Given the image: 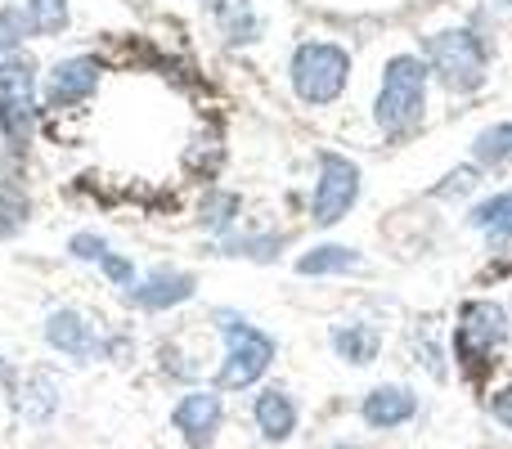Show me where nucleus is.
<instances>
[{"label":"nucleus","instance_id":"1","mask_svg":"<svg viewBox=\"0 0 512 449\" xmlns=\"http://www.w3.org/2000/svg\"><path fill=\"white\" fill-rule=\"evenodd\" d=\"M41 68L32 50H18L0 63V149L9 153H32L36 135L45 126L41 108Z\"/></svg>","mask_w":512,"mask_h":449},{"label":"nucleus","instance_id":"2","mask_svg":"<svg viewBox=\"0 0 512 449\" xmlns=\"http://www.w3.org/2000/svg\"><path fill=\"white\" fill-rule=\"evenodd\" d=\"M212 328L221 333V342H225L212 387L221 391V396H225V391L256 387V382L270 373L274 355H279V342H274L261 324H252L243 310H230V306H216L212 310Z\"/></svg>","mask_w":512,"mask_h":449},{"label":"nucleus","instance_id":"3","mask_svg":"<svg viewBox=\"0 0 512 449\" xmlns=\"http://www.w3.org/2000/svg\"><path fill=\"white\" fill-rule=\"evenodd\" d=\"M427 81H432V68H427V59H418V54H396V59H387L382 81H378V99H373V122H378L391 140L409 135L427 117Z\"/></svg>","mask_w":512,"mask_h":449},{"label":"nucleus","instance_id":"4","mask_svg":"<svg viewBox=\"0 0 512 449\" xmlns=\"http://www.w3.org/2000/svg\"><path fill=\"white\" fill-rule=\"evenodd\" d=\"M292 95L306 108H328L351 86V50L337 41H301L288 59Z\"/></svg>","mask_w":512,"mask_h":449},{"label":"nucleus","instance_id":"5","mask_svg":"<svg viewBox=\"0 0 512 449\" xmlns=\"http://www.w3.org/2000/svg\"><path fill=\"white\" fill-rule=\"evenodd\" d=\"M427 68L454 95H472V90L486 86V68H490V50L472 27H445V32H432L423 41Z\"/></svg>","mask_w":512,"mask_h":449},{"label":"nucleus","instance_id":"6","mask_svg":"<svg viewBox=\"0 0 512 449\" xmlns=\"http://www.w3.org/2000/svg\"><path fill=\"white\" fill-rule=\"evenodd\" d=\"M108 81V63L95 50H77V54H59L54 63L41 68V108L45 117L59 113H77L90 99L99 95V86Z\"/></svg>","mask_w":512,"mask_h":449},{"label":"nucleus","instance_id":"7","mask_svg":"<svg viewBox=\"0 0 512 449\" xmlns=\"http://www.w3.org/2000/svg\"><path fill=\"white\" fill-rule=\"evenodd\" d=\"M360 203V167L346 153L324 149L315 158V189H310V225L333 229Z\"/></svg>","mask_w":512,"mask_h":449},{"label":"nucleus","instance_id":"8","mask_svg":"<svg viewBox=\"0 0 512 449\" xmlns=\"http://www.w3.org/2000/svg\"><path fill=\"white\" fill-rule=\"evenodd\" d=\"M508 333L512 324L499 301H468L459 310V324H454V355H459L463 369H486L504 351Z\"/></svg>","mask_w":512,"mask_h":449},{"label":"nucleus","instance_id":"9","mask_svg":"<svg viewBox=\"0 0 512 449\" xmlns=\"http://www.w3.org/2000/svg\"><path fill=\"white\" fill-rule=\"evenodd\" d=\"M194 297H198V274L171 261L140 270V279L122 292V301L131 310H140V315H167V310L189 306Z\"/></svg>","mask_w":512,"mask_h":449},{"label":"nucleus","instance_id":"10","mask_svg":"<svg viewBox=\"0 0 512 449\" xmlns=\"http://www.w3.org/2000/svg\"><path fill=\"white\" fill-rule=\"evenodd\" d=\"M41 337L54 355L72 364H99L104 360V328L95 324V315L81 306H54L41 324Z\"/></svg>","mask_w":512,"mask_h":449},{"label":"nucleus","instance_id":"11","mask_svg":"<svg viewBox=\"0 0 512 449\" xmlns=\"http://www.w3.org/2000/svg\"><path fill=\"white\" fill-rule=\"evenodd\" d=\"M171 427L189 449H212V441L225 427V400L216 387H189L171 409Z\"/></svg>","mask_w":512,"mask_h":449},{"label":"nucleus","instance_id":"12","mask_svg":"<svg viewBox=\"0 0 512 449\" xmlns=\"http://www.w3.org/2000/svg\"><path fill=\"white\" fill-rule=\"evenodd\" d=\"M9 405L18 409V418L32 427H45L54 414H59V378L45 369H32L23 378L9 382Z\"/></svg>","mask_w":512,"mask_h":449},{"label":"nucleus","instance_id":"13","mask_svg":"<svg viewBox=\"0 0 512 449\" xmlns=\"http://www.w3.org/2000/svg\"><path fill=\"white\" fill-rule=\"evenodd\" d=\"M252 423H256V432H261L265 445H283V441H292V432H297L301 409L283 387H261L252 396Z\"/></svg>","mask_w":512,"mask_h":449},{"label":"nucleus","instance_id":"14","mask_svg":"<svg viewBox=\"0 0 512 449\" xmlns=\"http://www.w3.org/2000/svg\"><path fill=\"white\" fill-rule=\"evenodd\" d=\"M207 9H212V23L230 50H248L265 36V18L256 9V0H212Z\"/></svg>","mask_w":512,"mask_h":449},{"label":"nucleus","instance_id":"15","mask_svg":"<svg viewBox=\"0 0 512 449\" xmlns=\"http://www.w3.org/2000/svg\"><path fill=\"white\" fill-rule=\"evenodd\" d=\"M418 414V396L409 387H373L360 405V418L373 432H396V427L414 423Z\"/></svg>","mask_w":512,"mask_h":449},{"label":"nucleus","instance_id":"16","mask_svg":"<svg viewBox=\"0 0 512 449\" xmlns=\"http://www.w3.org/2000/svg\"><path fill=\"white\" fill-rule=\"evenodd\" d=\"M283 247H288V234H279V229H230L225 238H216V256H234V261H256V265L279 261Z\"/></svg>","mask_w":512,"mask_h":449},{"label":"nucleus","instance_id":"17","mask_svg":"<svg viewBox=\"0 0 512 449\" xmlns=\"http://www.w3.org/2000/svg\"><path fill=\"white\" fill-rule=\"evenodd\" d=\"M328 342H333L337 360L355 364V369L373 364V360H378V351H382V333H378L373 324H364V319H346V324H333Z\"/></svg>","mask_w":512,"mask_h":449},{"label":"nucleus","instance_id":"18","mask_svg":"<svg viewBox=\"0 0 512 449\" xmlns=\"http://www.w3.org/2000/svg\"><path fill=\"white\" fill-rule=\"evenodd\" d=\"M364 256L346 243H315L297 256V274L301 279H333V274H351L360 270Z\"/></svg>","mask_w":512,"mask_h":449},{"label":"nucleus","instance_id":"19","mask_svg":"<svg viewBox=\"0 0 512 449\" xmlns=\"http://www.w3.org/2000/svg\"><path fill=\"white\" fill-rule=\"evenodd\" d=\"M239 216H243V194H234V189H221L212 185L203 198H198V229L212 238H225L230 229H239Z\"/></svg>","mask_w":512,"mask_h":449},{"label":"nucleus","instance_id":"20","mask_svg":"<svg viewBox=\"0 0 512 449\" xmlns=\"http://www.w3.org/2000/svg\"><path fill=\"white\" fill-rule=\"evenodd\" d=\"M32 27V41H59L72 27V0H18Z\"/></svg>","mask_w":512,"mask_h":449},{"label":"nucleus","instance_id":"21","mask_svg":"<svg viewBox=\"0 0 512 449\" xmlns=\"http://www.w3.org/2000/svg\"><path fill=\"white\" fill-rule=\"evenodd\" d=\"M27 225H32V198L23 194V185H0V247L14 243Z\"/></svg>","mask_w":512,"mask_h":449},{"label":"nucleus","instance_id":"22","mask_svg":"<svg viewBox=\"0 0 512 449\" xmlns=\"http://www.w3.org/2000/svg\"><path fill=\"white\" fill-rule=\"evenodd\" d=\"M468 221L477 225V229H486L495 243H512V189H504V194H495V198H486V203H477Z\"/></svg>","mask_w":512,"mask_h":449},{"label":"nucleus","instance_id":"23","mask_svg":"<svg viewBox=\"0 0 512 449\" xmlns=\"http://www.w3.org/2000/svg\"><path fill=\"white\" fill-rule=\"evenodd\" d=\"M27 45H32V27H27V18H23V5L5 0V5H0V63H5L9 54L27 50Z\"/></svg>","mask_w":512,"mask_h":449},{"label":"nucleus","instance_id":"24","mask_svg":"<svg viewBox=\"0 0 512 449\" xmlns=\"http://www.w3.org/2000/svg\"><path fill=\"white\" fill-rule=\"evenodd\" d=\"M472 158H477L481 167H504L512 158V122L486 126V131L477 135V144H472Z\"/></svg>","mask_w":512,"mask_h":449},{"label":"nucleus","instance_id":"25","mask_svg":"<svg viewBox=\"0 0 512 449\" xmlns=\"http://www.w3.org/2000/svg\"><path fill=\"white\" fill-rule=\"evenodd\" d=\"M95 270L104 274V283L117 292V297H122V292L131 288L135 279H140V265H135V256H131V252H122V247H108L104 261H99Z\"/></svg>","mask_w":512,"mask_h":449},{"label":"nucleus","instance_id":"26","mask_svg":"<svg viewBox=\"0 0 512 449\" xmlns=\"http://www.w3.org/2000/svg\"><path fill=\"white\" fill-rule=\"evenodd\" d=\"M108 247H113V243H108L104 229H72L63 252H68V261H77V265H99Z\"/></svg>","mask_w":512,"mask_h":449},{"label":"nucleus","instance_id":"27","mask_svg":"<svg viewBox=\"0 0 512 449\" xmlns=\"http://www.w3.org/2000/svg\"><path fill=\"white\" fill-rule=\"evenodd\" d=\"M468 189H477V167H459V171H450V176H445V185L436 189V194H468Z\"/></svg>","mask_w":512,"mask_h":449},{"label":"nucleus","instance_id":"28","mask_svg":"<svg viewBox=\"0 0 512 449\" xmlns=\"http://www.w3.org/2000/svg\"><path fill=\"white\" fill-rule=\"evenodd\" d=\"M490 414H495L499 427H512V382L504 391H495V396H490Z\"/></svg>","mask_w":512,"mask_h":449},{"label":"nucleus","instance_id":"29","mask_svg":"<svg viewBox=\"0 0 512 449\" xmlns=\"http://www.w3.org/2000/svg\"><path fill=\"white\" fill-rule=\"evenodd\" d=\"M0 382H5V387H9V382H14V369H9V360H5V355H0Z\"/></svg>","mask_w":512,"mask_h":449},{"label":"nucleus","instance_id":"30","mask_svg":"<svg viewBox=\"0 0 512 449\" xmlns=\"http://www.w3.org/2000/svg\"><path fill=\"white\" fill-rule=\"evenodd\" d=\"M328 449H360V445H346V441H337V445H328Z\"/></svg>","mask_w":512,"mask_h":449},{"label":"nucleus","instance_id":"31","mask_svg":"<svg viewBox=\"0 0 512 449\" xmlns=\"http://www.w3.org/2000/svg\"><path fill=\"white\" fill-rule=\"evenodd\" d=\"M198 5H212V0H198Z\"/></svg>","mask_w":512,"mask_h":449},{"label":"nucleus","instance_id":"32","mask_svg":"<svg viewBox=\"0 0 512 449\" xmlns=\"http://www.w3.org/2000/svg\"><path fill=\"white\" fill-rule=\"evenodd\" d=\"M504 5H512V0H504Z\"/></svg>","mask_w":512,"mask_h":449},{"label":"nucleus","instance_id":"33","mask_svg":"<svg viewBox=\"0 0 512 449\" xmlns=\"http://www.w3.org/2000/svg\"><path fill=\"white\" fill-rule=\"evenodd\" d=\"M508 162H512V158H508Z\"/></svg>","mask_w":512,"mask_h":449}]
</instances>
